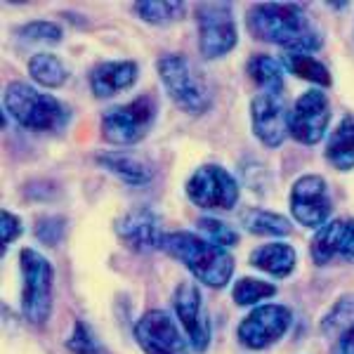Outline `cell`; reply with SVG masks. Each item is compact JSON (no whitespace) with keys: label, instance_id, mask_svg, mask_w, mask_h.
<instances>
[{"label":"cell","instance_id":"cell-26","mask_svg":"<svg viewBox=\"0 0 354 354\" xmlns=\"http://www.w3.org/2000/svg\"><path fill=\"white\" fill-rule=\"evenodd\" d=\"M272 295H277V286H272L270 281H260V279H250V277L239 279L232 288V298L239 307L258 305V302L272 298Z\"/></svg>","mask_w":354,"mask_h":354},{"label":"cell","instance_id":"cell-16","mask_svg":"<svg viewBox=\"0 0 354 354\" xmlns=\"http://www.w3.org/2000/svg\"><path fill=\"white\" fill-rule=\"evenodd\" d=\"M113 232L135 253H149L161 243V222L147 208H137L121 215L113 225Z\"/></svg>","mask_w":354,"mask_h":354},{"label":"cell","instance_id":"cell-28","mask_svg":"<svg viewBox=\"0 0 354 354\" xmlns=\"http://www.w3.org/2000/svg\"><path fill=\"white\" fill-rule=\"evenodd\" d=\"M66 347L73 354H104L100 340L95 338L93 328H90L85 322L73 324V330H71V335H68V340H66Z\"/></svg>","mask_w":354,"mask_h":354},{"label":"cell","instance_id":"cell-20","mask_svg":"<svg viewBox=\"0 0 354 354\" xmlns=\"http://www.w3.org/2000/svg\"><path fill=\"white\" fill-rule=\"evenodd\" d=\"M324 153L326 161L340 173L354 168V113L342 116V121L330 130Z\"/></svg>","mask_w":354,"mask_h":354},{"label":"cell","instance_id":"cell-5","mask_svg":"<svg viewBox=\"0 0 354 354\" xmlns=\"http://www.w3.org/2000/svg\"><path fill=\"white\" fill-rule=\"evenodd\" d=\"M21 312L33 326H43L53 312V286L55 267L53 262L38 253L36 248H21Z\"/></svg>","mask_w":354,"mask_h":354},{"label":"cell","instance_id":"cell-6","mask_svg":"<svg viewBox=\"0 0 354 354\" xmlns=\"http://www.w3.org/2000/svg\"><path fill=\"white\" fill-rule=\"evenodd\" d=\"M156 121V100L151 95H140L133 102L116 104L102 116V137L109 145L133 147L142 142Z\"/></svg>","mask_w":354,"mask_h":354},{"label":"cell","instance_id":"cell-17","mask_svg":"<svg viewBox=\"0 0 354 354\" xmlns=\"http://www.w3.org/2000/svg\"><path fill=\"white\" fill-rule=\"evenodd\" d=\"M140 66L133 59L123 62H100L90 71V90L97 100H109V97L130 90L137 83Z\"/></svg>","mask_w":354,"mask_h":354},{"label":"cell","instance_id":"cell-7","mask_svg":"<svg viewBox=\"0 0 354 354\" xmlns=\"http://www.w3.org/2000/svg\"><path fill=\"white\" fill-rule=\"evenodd\" d=\"M187 198L201 210H232L241 196L236 177L218 163H205L185 185Z\"/></svg>","mask_w":354,"mask_h":354},{"label":"cell","instance_id":"cell-15","mask_svg":"<svg viewBox=\"0 0 354 354\" xmlns=\"http://www.w3.org/2000/svg\"><path fill=\"white\" fill-rule=\"evenodd\" d=\"M310 255L317 267H326L333 260L354 262V218H335L317 230Z\"/></svg>","mask_w":354,"mask_h":354},{"label":"cell","instance_id":"cell-18","mask_svg":"<svg viewBox=\"0 0 354 354\" xmlns=\"http://www.w3.org/2000/svg\"><path fill=\"white\" fill-rule=\"evenodd\" d=\"M95 161L104 170H109L113 177L133 187L147 185L153 177V165L145 156L133 151H102L95 156Z\"/></svg>","mask_w":354,"mask_h":354},{"label":"cell","instance_id":"cell-24","mask_svg":"<svg viewBox=\"0 0 354 354\" xmlns=\"http://www.w3.org/2000/svg\"><path fill=\"white\" fill-rule=\"evenodd\" d=\"M185 3L180 0H140L133 5V12L151 26L173 24L185 17Z\"/></svg>","mask_w":354,"mask_h":354},{"label":"cell","instance_id":"cell-19","mask_svg":"<svg viewBox=\"0 0 354 354\" xmlns=\"http://www.w3.org/2000/svg\"><path fill=\"white\" fill-rule=\"evenodd\" d=\"M248 260L253 267H258V270L270 274L274 279H286L295 270L298 253H295V248L290 243L272 241V243H265V245H260V248H255Z\"/></svg>","mask_w":354,"mask_h":354},{"label":"cell","instance_id":"cell-30","mask_svg":"<svg viewBox=\"0 0 354 354\" xmlns=\"http://www.w3.org/2000/svg\"><path fill=\"white\" fill-rule=\"evenodd\" d=\"M64 232H66V220L57 218V215H43L33 225V234L45 245H57L64 239Z\"/></svg>","mask_w":354,"mask_h":354},{"label":"cell","instance_id":"cell-22","mask_svg":"<svg viewBox=\"0 0 354 354\" xmlns=\"http://www.w3.org/2000/svg\"><path fill=\"white\" fill-rule=\"evenodd\" d=\"M279 62H281L283 68H286L288 73H293L295 78L317 85V88H328V85L333 83L328 68L324 66L319 59H314L312 55H305V53H281Z\"/></svg>","mask_w":354,"mask_h":354},{"label":"cell","instance_id":"cell-12","mask_svg":"<svg viewBox=\"0 0 354 354\" xmlns=\"http://www.w3.org/2000/svg\"><path fill=\"white\" fill-rule=\"evenodd\" d=\"M135 340L147 354H189L185 335L168 312L149 310L135 324Z\"/></svg>","mask_w":354,"mask_h":354},{"label":"cell","instance_id":"cell-9","mask_svg":"<svg viewBox=\"0 0 354 354\" xmlns=\"http://www.w3.org/2000/svg\"><path fill=\"white\" fill-rule=\"evenodd\" d=\"M288 205L298 225L307 230H322L330 222V210H333L326 180L322 175L298 177L290 187Z\"/></svg>","mask_w":354,"mask_h":354},{"label":"cell","instance_id":"cell-8","mask_svg":"<svg viewBox=\"0 0 354 354\" xmlns=\"http://www.w3.org/2000/svg\"><path fill=\"white\" fill-rule=\"evenodd\" d=\"M198 53L203 59H220L239 43L236 21L230 3H203L196 8Z\"/></svg>","mask_w":354,"mask_h":354},{"label":"cell","instance_id":"cell-4","mask_svg":"<svg viewBox=\"0 0 354 354\" xmlns=\"http://www.w3.org/2000/svg\"><path fill=\"white\" fill-rule=\"evenodd\" d=\"M156 71L161 76L165 93L173 100V104L180 111L189 116H203L213 106L208 83L201 78V73L194 64L180 53H165L156 59Z\"/></svg>","mask_w":354,"mask_h":354},{"label":"cell","instance_id":"cell-2","mask_svg":"<svg viewBox=\"0 0 354 354\" xmlns=\"http://www.w3.org/2000/svg\"><path fill=\"white\" fill-rule=\"evenodd\" d=\"M158 248L192 272L196 281L210 288H225L234 277L230 250L192 232H163Z\"/></svg>","mask_w":354,"mask_h":354},{"label":"cell","instance_id":"cell-13","mask_svg":"<svg viewBox=\"0 0 354 354\" xmlns=\"http://www.w3.org/2000/svg\"><path fill=\"white\" fill-rule=\"evenodd\" d=\"M173 310L180 319L182 328L187 333V340L196 352H205L210 345V319L203 305V295L194 281H180V286L173 293Z\"/></svg>","mask_w":354,"mask_h":354},{"label":"cell","instance_id":"cell-1","mask_svg":"<svg viewBox=\"0 0 354 354\" xmlns=\"http://www.w3.org/2000/svg\"><path fill=\"white\" fill-rule=\"evenodd\" d=\"M245 28L255 41L279 45L283 53L312 55L324 45V36L305 8L295 3H260L245 12Z\"/></svg>","mask_w":354,"mask_h":354},{"label":"cell","instance_id":"cell-25","mask_svg":"<svg viewBox=\"0 0 354 354\" xmlns=\"http://www.w3.org/2000/svg\"><path fill=\"white\" fill-rule=\"evenodd\" d=\"M28 73L38 85L43 88H62L68 78L66 66L62 64V59L57 55L41 53L28 59Z\"/></svg>","mask_w":354,"mask_h":354},{"label":"cell","instance_id":"cell-23","mask_svg":"<svg viewBox=\"0 0 354 354\" xmlns=\"http://www.w3.org/2000/svg\"><path fill=\"white\" fill-rule=\"evenodd\" d=\"M241 227L248 230L250 234L255 236H288L293 232V222L288 218L279 213H272V210H265V208H248L245 213L241 215Z\"/></svg>","mask_w":354,"mask_h":354},{"label":"cell","instance_id":"cell-31","mask_svg":"<svg viewBox=\"0 0 354 354\" xmlns=\"http://www.w3.org/2000/svg\"><path fill=\"white\" fill-rule=\"evenodd\" d=\"M21 232H24L21 220L17 218L15 213H10V210L3 208V213H0V236H3V248H8L10 243L17 241V239L21 236Z\"/></svg>","mask_w":354,"mask_h":354},{"label":"cell","instance_id":"cell-32","mask_svg":"<svg viewBox=\"0 0 354 354\" xmlns=\"http://www.w3.org/2000/svg\"><path fill=\"white\" fill-rule=\"evenodd\" d=\"M333 354H354V324H350L340 333V338L333 347Z\"/></svg>","mask_w":354,"mask_h":354},{"label":"cell","instance_id":"cell-11","mask_svg":"<svg viewBox=\"0 0 354 354\" xmlns=\"http://www.w3.org/2000/svg\"><path fill=\"white\" fill-rule=\"evenodd\" d=\"M293 322V312L286 305H262L255 307L248 317L239 324V342L248 350H265L286 335Z\"/></svg>","mask_w":354,"mask_h":354},{"label":"cell","instance_id":"cell-3","mask_svg":"<svg viewBox=\"0 0 354 354\" xmlns=\"http://www.w3.org/2000/svg\"><path fill=\"white\" fill-rule=\"evenodd\" d=\"M5 111L21 128L33 133H59L68 125V109L57 97L41 93L31 83L12 81L5 88Z\"/></svg>","mask_w":354,"mask_h":354},{"label":"cell","instance_id":"cell-29","mask_svg":"<svg viewBox=\"0 0 354 354\" xmlns=\"http://www.w3.org/2000/svg\"><path fill=\"white\" fill-rule=\"evenodd\" d=\"M198 230L205 234V239L213 243L222 245V248H230V245L239 243V234L236 230H232L227 222H222L218 218H201L198 220Z\"/></svg>","mask_w":354,"mask_h":354},{"label":"cell","instance_id":"cell-14","mask_svg":"<svg viewBox=\"0 0 354 354\" xmlns=\"http://www.w3.org/2000/svg\"><path fill=\"white\" fill-rule=\"evenodd\" d=\"M288 111L283 93H260L250 100V128L270 149L283 145L288 137Z\"/></svg>","mask_w":354,"mask_h":354},{"label":"cell","instance_id":"cell-27","mask_svg":"<svg viewBox=\"0 0 354 354\" xmlns=\"http://www.w3.org/2000/svg\"><path fill=\"white\" fill-rule=\"evenodd\" d=\"M15 33L21 41H28V43H59L62 41V28L45 19L28 21V24L17 28Z\"/></svg>","mask_w":354,"mask_h":354},{"label":"cell","instance_id":"cell-21","mask_svg":"<svg viewBox=\"0 0 354 354\" xmlns=\"http://www.w3.org/2000/svg\"><path fill=\"white\" fill-rule=\"evenodd\" d=\"M283 64L272 55H253L245 62V73L262 93H283Z\"/></svg>","mask_w":354,"mask_h":354},{"label":"cell","instance_id":"cell-10","mask_svg":"<svg viewBox=\"0 0 354 354\" xmlns=\"http://www.w3.org/2000/svg\"><path fill=\"white\" fill-rule=\"evenodd\" d=\"M330 123V102L324 90H305L288 111V135L305 147L319 145Z\"/></svg>","mask_w":354,"mask_h":354}]
</instances>
